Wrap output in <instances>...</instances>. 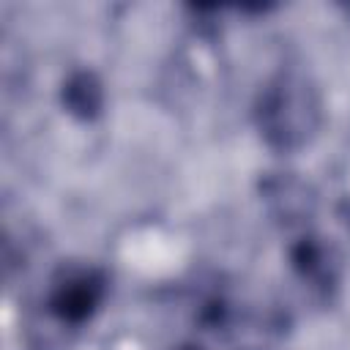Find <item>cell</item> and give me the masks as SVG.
I'll use <instances>...</instances> for the list:
<instances>
[{
  "label": "cell",
  "mask_w": 350,
  "mask_h": 350,
  "mask_svg": "<svg viewBox=\"0 0 350 350\" xmlns=\"http://www.w3.org/2000/svg\"><path fill=\"white\" fill-rule=\"evenodd\" d=\"M254 126L262 142L276 153L306 148L323 126V96L317 82L295 66L271 74L254 98Z\"/></svg>",
  "instance_id": "obj_1"
},
{
  "label": "cell",
  "mask_w": 350,
  "mask_h": 350,
  "mask_svg": "<svg viewBox=\"0 0 350 350\" xmlns=\"http://www.w3.org/2000/svg\"><path fill=\"white\" fill-rule=\"evenodd\" d=\"M109 293V276L104 268L90 262H63L46 290V309L63 325L88 323Z\"/></svg>",
  "instance_id": "obj_2"
},
{
  "label": "cell",
  "mask_w": 350,
  "mask_h": 350,
  "mask_svg": "<svg viewBox=\"0 0 350 350\" xmlns=\"http://www.w3.org/2000/svg\"><path fill=\"white\" fill-rule=\"evenodd\" d=\"M290 265L304 284L323 295H328L339 282V254L320 235H301L293 241Z\"/></svg>",
  "instance_id": "obj_3"
},
{
  "label": "cell",
  "mask_w": 350,
  "mask_h": 350,
  "mask_svg": "<svg viewBox=\"0 0 350 350\" xmlns=\"http://www.w3.org/2000/svg\"><path fill=\"white\" fill-rule=\"evenodd\" d=\"M262 197L271 205L273 216H279L287 227L304 221L314 211V197L306 183H301L293 175H273L262 183Z\"/></svg>",
  "instance_id": "obj_4"
},
{
  "label": "cell",
  "mask_w": 350,
  "mask_h": 350,
  "mask_svg": "<svg viewBox=\"0 0 350 350\" xmlns=\"http://www.w3.org/2000/svg\"><path fill=\"white\" fill-rule=\"evenodd\" d=\"M60 98L68 115L79 120H96L104 109V85L93 71L79 68V71H71L68 79L63 82Z\"/></svg>",
  "instance_id": "obj_5"
},
{
  "label": "cell",
  "mask_w": 350,
  "mask_h": 350,
  "mask_svg": "<svg viewBox=\"0 0 350 350\" xmlns=\"http://www.w3.org/2000/svg\"><path fill=\"white\" fill-rule=\"evenodd\" d=\"M178 350H200V347H178Z\"/></svg>",
  "instance_id": "obj_6"
}]
</instances>
